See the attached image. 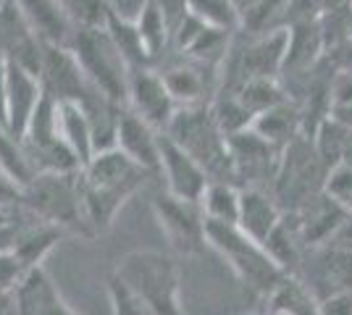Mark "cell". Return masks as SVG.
Returning a JSON list of instances; mask_svg holds the SVG:
<instances>
[{"label": "cell", "instance_id": "cell-6", "mask_svg": "<svg viewBox=\"0 0 352 315\" xmlns=\"http://www.w3.org/2000/svg\"><path fill=\"white\" fill-rule=\"evenodd\" d=\"M69 47H72V53L79 60L82 71L92 82V87H98L108 100H113V103L126 108L132 66L121 56V50L113 43L111 32L105 30V27L76 30Z\"/></svg>", "mask_w": 352, "mask_h": 315}, {"label": "cell", "instance_id": "cell-47", "mask_svg": "<svg viewBox=\"0 0 352 315\" xmlns=\"http://www.w3.org/2000/svg\"><path fill=\"white\" fill-rule=\"evenodd\" d=\"M250 315H265L263 310H258V313H250Z\"/></svg>", "mask_w": 352, "mask_h": 315}, {"label": "cell", "instance_id": "cell-25", "mask_svg": "<svg viewBox=\"0 0 352 315\" xmlns=\"http://www.w3.org/2000/svg\"><path fill=\"white\" fill-rule=\"evenodd\" d=\"M252 129L263 139H268L271 145L284 150L294 137L302 135V110L289 103V100H284V103L258 113L255 121H252Z\"/></svg>", "mask_w": 352, "mask_h": 315}, {"label": "cell", "instance_id": "cell-26", "mask_svg": "<svg viewBox=\"0 0 352 315\" xmlns=\"http://www.w3.org/2000/svg\"><path fill=\"white\" fill-rule=\"evenodd\" d=\"M0 168H3L21 189H27L32 181L37 179V174H40V168L34 163L30 148L24 145V139L11 135V132L3 129V126H0Z\"/></svg>", "mask_w": 352, "mask_h": 315}, {"label": "cell", "instance_id": "cell-35", "mask_svg": "<svg viewBox=\"0 0 352 315\" xmlns=\"http://www.w3.org/2000/svg\"><path fill=\"white\" fill-rule=\"evenodd\" d=\"M323 192L350 213L352 210V165L337 163L334 168H329V171H326V179H323Z\"/></svg>", "mask_w": 352, "mask_h": 315}, {"label": "cell", "instance_id": "cell-42", "mask_svg": "<svg viewBox=\"0 0 352 315\" xmlns=\"http://www.w3.org/2000/svg\"><path fill=\"white\" fill-rule=\"evenodd\" d=\"M6 84H8V76H6V58H0V126L6 129V119H8V105H6Z\"/></svg>", "mask_w": 352, "mask_h": 315}, {"label": "cell", "instance_id": "cell-33", "mask_svg": "<svg viewBox=\"0 0 352 315\" xmlns=\"http://www.w3.org/2000/svg\"><path fill=\"white\" fill-rule=\"evenodd\" d=\"M60 8L74 21L76 30L85 27H105L108 24V3L105 0H58Z\"/></svg>", "mask_w": 352, "mask_h": 315}, {"label": "cell", "instance_id": "cell-31", "mask_svg": "<svg viewBox=\"0 0 352 315\" xmlns=\"http://www.w3.org/2000/svg\"><path fill=\"white\" fill-rule=\"evenodd\" d=\"M134 24H137V32H140V37H142V43H145L150 58L155 60L163 53V47L168 45V40H171V32L166 27V19H163V14L158 11V5L150 0L145 5V11L140 14V19H137Z\"/></svg>", "mask_w": 352, "mask_h": 315}, {"label": "cell", "instance_id": "cell-19", "mask_svg": "<svg viewBox=\"0 0 352 315\" xmlns=\"http://www.w3.org/2000/svg\"><path fill=\"white\" fill-rule=\"evenodd\" d=\"M287 30H289V45H287V60H284L281 74H313L318 69L321 56H326L321 19L297 21V24H289Z\"/></svg>", "mask_w": 352, "mask_h": 315}, {"label": "cell", "instance_id": "cell-34", "mask_svg": "<svg viewBox=\"0 0 352 315\" xmlns=\"http://www.w3.org/2000/svg\"><path fill=\"white\" fill-rule=\"evenodd\" d=\"M108 297H111L113 315H153V310L118 279L116 273L108 276Z\"/></svg>", "mask_w": 352, "mask_h": 315}, {"label": "cell", "instance_id": "cell-14", "mask_svg": "<svg viewBox=\"0 0 352 315\" xmlns=\"http://www.w3.org/2000/svg\"><path fill=\"white\" fill-rule=\"evenodd\" d=\"M11 297H14L16 315H79L63 300L56 281L43 266L27 270Z\"/></svg>", "mask_w": 352, "mask_h": 315}, {"label": "cell", "instance_id": "cell-22", "mask_svg": "<svg viewBox=\"0 0 352 315\" xmlns=\"http://www.w3.org/2000/svg\"><path fill=\"white\" fill-rule=\"evenodd\" d=\"M263 307L271 315H318L321 297L300 273H287L263 300Z\"/></svg>", "mask_w": 352, "mask_h": 315}, {"label": "cell", "instance_id": "cell-46", "mask_svg": "<svg viewBox=\"0 0 352 315\" xmlns=\"http://www.w3.org/2000/svg\"><path fill=\"white\" fill-rule=\"evenodd\" d=\"M255 3H258V0H234V5H236V11H239V16L245 14L250 5H255Z\"/></svg>", "mask_w": 352, "mask_h": 315}, {"label": "cell", "instance_id": "cell-3", "mask_svg": "<svg viewBox=\"0 0 352 315\" xmlns=\"http://www.w3.org/2000/svg\"><path fill=\"white\" fill-rule=\"evenodd\" d=\"M24 210L40 221L60 226L66 234L95 237L82 200V168L37 174V179L24 189Z\"/></svg>", "mask_w": 352, "mask_h": 315}, {"label": "cell", "instance_id": "cell-8", "mask_svg": "<svg viewBox=\"0 0 352 315\" xmlns=\"http://www.w3.org/2000/svg\"><path fill=\"white\" fill-rule=\"evenodd\" d=\"M40 82L43 90L56 97L58 103L74 100L79 105H87L92 97L103 95L98 87H92L87 74L82 71L79 60L72 53V47L47 45L43 43V66H40Z\"/></svg>", "mask_w": 352, "mask_h": 315}, {"label": "cell", "instance_id": "cell-11", "mask_svg": "<svg viewBox=\"0 0 352 315\" xmlns=\"http://www.w3.org/2000/svg\"><path fill=\"white\" fill-rule=\"evenodd\" d=\"M158 150H161L158 174L166 179V192L182 197V200L200 202V197H203V192H206L208 181H210L206 168L197 163L184 148H179L166 132H161Z\"/></svg>", "mask_w": 352, "mask_h": 315}, {"label": "cell", "instance_id": "cell-7", "mask_svg": "<svg viewBox=\"0 0 352 315\" xmlns=\"http://www.w3.org/2000/svg\"><path fill=\"white\" fill-rule=\"evenodd\" d=\"M153 215L176 253L195 255L208 247L206 213L200 208V202L182 200L171 192H161L153 197Z\"/></svg>", "mask_w": 352, "mask_h": 315}, {"label": "cell", "instance_id": "cell-23", "mask_svg": "<svg viewBox=\"0 0 352 315\" xmlns=\"http://www.w3.org/2000/svg\"><path fill=\"white\" fill-rule=\"evenodd\" d=\"M63 237H69V234H66L60 226L47 224V221H40V218L32 215V221L21 226V231H19V237H16L14 255L21 260L24 270H32V268H37V266H43L45 257L56 250V244H58Z\"/></svg>", "mask_w": 352, "mask_h": 315}, {"label": "cell", "instance_id": "cell-40", "mask_svg": "<svg viewBox=\"0 0 352 315\" xmlns=\"http://www.w3.org/2000/svg\"><path fill=\"white\" fill-rule=\"evenodd\" d=\"M318 315H352V292H331L321 297Z\"/></svg>", "mask_w": 352, "mask_h": 315}, {"label": "cell", "instance_id": "cell-15", "mask_svg": "<svg viewBox=\"0 0 352 315\" xmlns=\"http://www.w3.org/2000/svg\"><path fill=\"white\" fill-rule=\"evenodd\" d=\"M6 105H8V119H6V129L16 137H24L34 108L43 97V82L40 76L30 71L27 66L6 60Z\"/></svg>", "mask_w": 352, "mask_h": 315}, {"label": "cell", "instance_id": "cell-10", "mask_svg": "<svg viewBox=\"0 0 352 315\" xmlns=\"http://www.w3.org/2000/svg\"><path fill=\"white\" fill-rule=\"evenodd\" d=\"M126 108L134 110L140 119H145L150 126L158 132H166L168 121L176 113V100L163 82V74L145 69H132L129 71V95H126Z\"/></svg>", "mask_w": 352, "mask_h": 315}, {"label": "cell", "instance_id": "cell-12", "mask_svg": "<svg viewBox=\"0 0 352 315\" xmlns=\"http://www.w3.org/2000/svg\"><path fill=\"white\" fill-rule=\"evenodd\" d=\"M0 58L21 63L40 76L43 40L34 34L16 0L0 3Z\"/></svg>", "mask_w": 352, "mask_h": 315}, {"label": "cell", "instance_id": "cell-24", "mask_svg": "<svg viewBox=\"0 0 352 315\" xmlns=\"http://www.w3.org/2000/svg\"><path fill=\"white\" fill-rule=\"evenodd\" d=\"M58 126L60 137L72 148L76 161L87 165L89 158L95 155V132H92V121H89L87 110L74 100H63L58 103Z\"/></svg>", "mask_w": 352, "mask_h": 315}, {"label": "cell", "instance_id": "cell-16", "mask_svg": "<svg viewBox=\"0 0 352 315\" xmlns=\"http://www.w3.org/2000/svg\"><path fill=\"white\" fill-rule=\"evenodd\" d=\"M287 45H289V30H271L255 34V40L242 50L239 58V84L245 79H276L284 71L287 60Z\"/></svg>", "mask_w": 352, "mask_h": 315}, {"label": "cell", "instance_id": "cell-5", "mask_svg": "<svg viewBox=\"0 0 352 315\" xmlns=\"http://www.w3.org/2000/svg\"><path fill=\"white\" fill-rule=\"evenodd\" d=\"M113 273L145 302L153 315H187L179 297L182 279L174 257L155 250H134L118 260Z\"/></svg>", "mask_w": 352, "mask_h": 315}, {"label": "cell", "instance_id": "cell-32", "mask_svg": "<svg viewBox=\"0 0 352 315\" xmlns=\"http://www.w3.org/2000/svg\"><path fill=\"white\" fill-rule=\"evenodd\" d=\"M190 11L216 30L234 32L236 27H242V16L234 0H190Z\"/></svg>", "mask_w": 352, "mask_h": 315}, {"label": "cell", "instance_id": "cell-18", "mask_svg": "<svg viewBox=\"0 0 352 315\" xmlns=\"http://www.w3.org/2000/svg\"><path fill=\"white\" fill-rule=\"evenodd\" d=\"M310 255L316 257V266L310 279H305L313 292L318 294V286H326L321 297L331 292H352V244L342 242H329L323 247L310 250Z\"/></svg>", "mask_w": 352, "mask_h": 315}, {"label": "cell", "instance_id": "cell-27", "mask_svg": "<svg viewBox=\"0 0 352 315\" xmlns=\"http://www.w3.org/2000/svg\"><path fill=\"white\" fill-rule=\"evenodd\" d=\"M239 205H242V187L234 181H208L206 192L200 197V208H203L208 221L236 224L239 221Z\"/></svg>", "mask_w": 352, "mask_h": 315}, {"label": "cell", "instance_id": "cell-37", "mask_svg": "<svg viewBox=\"0 0 352 315\" xmlns=\"http://www.w3.org/2000/svg\"><path fill=\"white\" fill-rule=\"evenodd\" d=\"M329 97H331V108L352 105V69H334L329 82Z\"/></svg>", "mask_w": 352, "mask_h": 315}, {"label": "cell", "instance_id": "cell-30", "mask_svg": "<svg viewBox=\"0 0 352 315\" xmlns=\"http://www.w3.org/2000/svg\"><path fill=\"white\" fill-rule=\"evenodd\" d=\"M232 90H236L239 100L248 105L252 116H258V113H263L268 108L287 100V95H284L276 79H245L242 84H236Z\"/></svg>", "mask_w": 352, "mask_h": 315}, {"label": "cell", "instance_id": "cell-44", "mask_svg": "<svg viewBox=\"0 0 352 315\" xmlns=\"http://www.w3.org/2000/svg\"><path fill=\"white\" fill-rule=\"evenodd\" d=\"M0 315H16L14 297H11V294H6V297H0Z\"/></svg>", "mask_w": 352, "mask_h": 315}, {"label": "cell", "instance_id": "cell-4", "mask_svg": "<svg viewBox=\"0 0 352 315\" xmlns=\"http://www.w3.org/2000/svg\"><path fill=\"white\" fill-rule=\"evenodd\" d=\"M166 135L206 168L210 181H234L229 137L221 132L219 121L210 110V103L176 108L174 119L166 126Z\"/></svg>", "mask_w": 352, "mask_h": 315}, {"label": "cell", "instance_id": "cell-17", "mask_svg": "<svg viewBox=\"0 0 352 315\" xmlns=\"http://www.w3.org/2000/svg\"><path fill=\"white\" fill-rule=\"evenodd\" d=\"M158 142H161V132L155 126H150L145 119H140L129 108L121 110V119H118V129H116L118 150L126 152L137 165H142L147 171L158 174V165H161Z\"/></svg>", "mask_w": 352, "mask_h": 315}, {"label": "cell", "instance_id": "cell-20", "mask_svg": "<svg viewBox=\"0 0 352 315\" xmlns=\"http://www.w3.org/2000/svg\"><path fill=\"white\" fill-rule=\"evenodd\" d=\"M21 14L27 16L30 27L34 34L47 43V45H63L69 47L76 34L74 21L60 8L58 0H16Z\"/></svg>", "mask_w": 352, "mask_h": 315}, {"label": "cell", "instance_id": "cell-21", "mask_svg": "<svg viewBox=\"0 0 352 315\" xmlns=\"http://www.w3.org/2000/svg\"><path fill=\"white\" fill-rule=\"evenodd\" d=\"M281 215H284V210L274 195H268L265 189H258V187H242V205H239L236 226L248 237L265 244L271 231L279 226Z\"/></svg>", "mask_w": 352, "mask_h": 315}, {"label": "cell", "instance_id": "cell-2", "mask_svg": "<svg viewBox=\"0 0 352 315\" xmlns=\"http://www.w3.org/2000/svg\"><path fill=\"white\" fill-rule=\"evenodd\" d=\"M206 242L208 247H213L226 260V266L234 270L236 279L258 300H265L271 289L287 276V270L268 255L263 244L248 237L236 224H221L206 218Z\"/></svg>", "mask_w": 352, "mask_h": 315}, {"label": "cell", "instance_id": "cell-28", "mask_svg": "<svg viewBox=\"0 0 352 315\" xmlns=\"http://www.w3.org/2000/svg\"><path fill=\"white\" fill-rule=\"evenodd\" d=\"M163 82L179 108L184 105H206V66H176L163 74Z\"/></svg>", "mask_w": 352, "mask_h": 315}, {"label": "cell", "instance_id": "cell-41", "mask_svg": "<svg viewBox=\"0 0 352 315\" xmlns=\"http://www.w3.org/2000/svg\"><path fill=\"white\" fill-rule=\"evenodd\" d=\"M108 3V11L116 19H124V21H137L140 14L145 11V5L150 0H105Z\"/></svg>", "mask_w": 352, "mask_h": 315}, {"label": "cell", "instance_id": "cell-36", "mask_svg": "<svg viewBox=\"0 0 352 315\" xmlns=\"http://www.w3.org/2000/svg\"><path fill=\"white\" fill-rule=\"evenodd\" d=\"M24 273H27V270H24V266H21V260L14 255V250L0 253V297L14 294L16 284L21 281Z\"/></svg>", "mask_w": 352, "mask_h": 315}, {"label": "cell", "instance_id": "cell-38", "mask_svg": "<svg viewBox=\"0 0 352 315\" xmlns=\"http://www.w3.org/2000/svg\"><path fill=\"white\" fill-rule=\"evenodd\" d=\"M24 208V189L0 168V213H16Z\"/></svg>", "mask_w": 352, "mask_h": 315}, {"label": "cell", "instance_id": "cell-43", "mask_svg": "<svg viewBox=\"0 0 352 315\" xmlns=\"http://www.w3.org/2000/svg\"><path fill=\"white\" fill-rule=\"evenodd\" d=\"M331 116L337 121H342L344 126L352 129V105H342V108H331Z\"/></svg>", "mask_w": 352, "mask_h": 315}, {"label": "cell", "instance_id": "cell-39", "mask_svg": "<svg viewBox=\"0 0 352 315\" xmlns=\"http://www.w3.org/2000/svg\"><path fill=\"white\" fill-rule=\"evenodd\" d=\"M155 5H158V11L163 14L166 19V27L171 32V37H174V32L179 30V24L190 16V0H153Z\"/></svg>", "mask_w": 352, "mask_h": 315}, {"label": "cell", "instance_id": "cell-1", "mask_svg": "<svg viewBox=\"0 0 352 315\" xmlns=\"http://www.w3.org/2000/svg\"><path fill=\"white\" fill-rule=\"evenodd\" d=\"M150 176L153 171L137 165L116 145L98 150L87 165H82V200L95 237L113 226L118 210L142 189Z\"/></svg>", "mask_w": 352, "mask_h": 315}, {"label": "cell", "instance_id": "cell-29", "mask_svg": "<svg viewBox=\"0 0 352 315\" xmlns=\"http://www.w3.org/2000/svg\"><path fill=\"white\" fill-rule=\"evenodd\" d=\"M352 139V129L344 126L342 121H337L331 113L318 124L316 135H313V145L321 155V161L326 168H334L337 163L344 161V152Z\"/></svg>", "mask_w": 352, "mask_h": 315}, {"label": "cell", "instance_id": "cell-45", "mask_svg": "<svg viewBox=\"0 0 352 315\" xmlns=\"http://www.w3.org/2000/svg\"><path fill=\"white\" fill-rule=\"evenodd\" d=\"M321 3H323V11H337V8L350 5L352 0H321Z\"/></svg>", "mask_w": 352, "mask_h": 315}, {"label": "cell", "instance_id": "cell-13", "mask_svg": "<svg viewBox=\"0 0 352 315\" xmlns=\"http://www.w3.org/2000/svg\"><path fill=\"white\" fill-rule=\"evenodd\" d=\"M284 213L292 215L297 234L308 253L329 244L347 221V210L339 202H334L326 192H318L316 197H310L305 205H300L297 210H284Z\"/></svg>", "mask_w": 352, "mask_h": 315}, {"label": "cell", "instance_id": "cell-9", "mask_svg": "<svg viewBox=\"0 0 352 315\" xmlns=\"http://www.w3.org/2000/svg\"><path fill=\"white\" fill-rule=\"evenodd\" d=\"M229 152H232V165H234V181L239 187H258L268 181L274 187L281 163V148L271 145L268 139L258 135L252 126L245 132L229 135Z\"/></svg>", "mask_w": 352, "mask_h": 315}]
</instances>
